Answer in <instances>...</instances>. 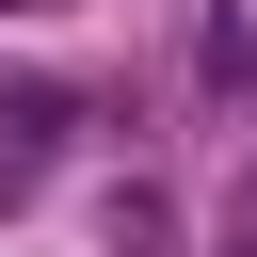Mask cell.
Segmentation results:
<instances>
[{
	"label": "cell",
	"instance_id": "cell-2",
	"mask_svg": "<svg viewBox=\"0 0 257 257\" xmlns=\"http://www.w3.org/2000/svg\"><path fill=\"white\" fill-rule=\"evenodd\" d=\"M64 112H80V96H64V80H0V128H16V145H48V128H64Z\"/></svg>",
	"mask_w": 257,
	"mask_h": 257
},
{
	"label": "cell",
	"instance_id": "cell-1",
	"mask_svg": "<svg viewBox=\"0 0 257 257\" xmlns=\"http://www.w3.org/2000/svg\"><path fill=\"white\" fill-rule=\"evenodd\" d=\"M96 225H112V257H177V209H161V193H145V177H128V193H112V209H96Z\"/></svg>",
	"mask_w": 257,
	"mask_h": 257
}]
</instances>
